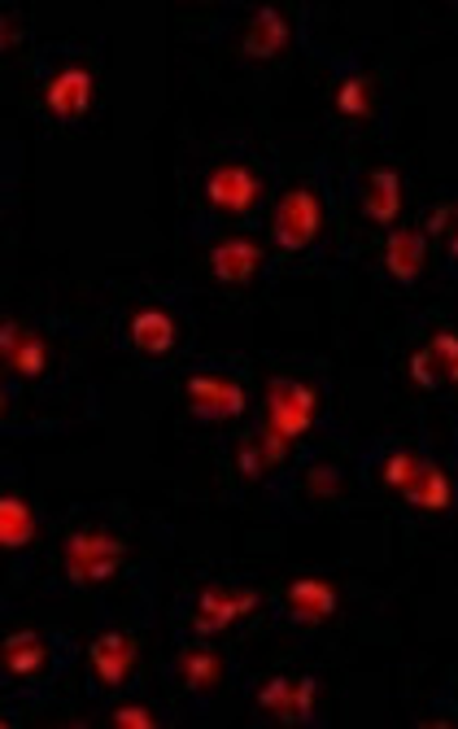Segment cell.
<instances>
[{"instance_id":"obj_25","label":"cell","mask_w":458,"mask_h":729,"mask_svg":"<svg viewBox=\"0 0 458 729\" xmlns=\"http://www.w3.org/2000/svg\"><path fill=\"white\" fill-rule=\"evenodd\" d=\"M315 695H319L315 677H293V721L297 726H306L315 717Z\"/></svg>"},{"instance_id":"obj_26","label":"cell","mask_w":458,"mask_h":729,"mask_svg":"<svg viewBox=\"0 0 458 729\" xmlns=\"http://www.w3.org/2000/svg\"><path fill=\"white\" fill-rule=\"evenodd\" d=\"M306 489H310L315 498H337V493H341V472H337L332 464H315L310 477H306Z\"/></svg>"},{"instance_id":"obj_28","label":"cell","mask_w":458,"mask_h":729,"mask_svg":"<svg viewBox=\"0 0 458 729\" xmlns=\"http://www.w3.org/2000/svg\"><path fill=\"white\" fill-rule=\"evenodd\" d=\"M406 367H411V380H415L419 389H437V384H441V371H437L428 350H415V355L406 359Z\"/></svg>"},{"instance_id":"obj_13","label":"cell","mask_w":458,"mask_h":729,"mask_svg":"<svg viewBox=\"0 0 458 729\" xmlns=\"http://www.w3.org/2000/svg\"><path fill=\"white\" fill-rule=\"evenodd\" d=\"M175 337H179V328H175V319L162 306H144V311L131 315V341H135L140 355L162 359V355L175 350Z\"/></svg>"},{"instance_id":"obj_12","label":"cell","mask_w":458,"mask_h":729,"mask_svg":"<svg viewBox=\"0 0 458 729\" xmlns=\"http://www.w3.org/2000/svg\"><path fill=\"white\" fill-rule=\"evenodd\" d=\"M428 262V241L415 232V228H393L389 241H384V266L397 284H415L419 271Z\"/></svg>"},{"instance_id":"obj_4","label":"cell","mask_w":458,"mask_h":729,"mask_svg":"<svg viewBox=\"0 0 458 729\" xmlns=\"http://www.w3.org/2000/svg\"><path fill=\"white\" fill-rule=\"evenodd\" d=\"M184 398H188V411L206 424H223V420L244 415V389H240V380H231L223 371H197L184 384Z\"/></svg>"},{"instance_id":"obj_7","label":"cell","mask_w":458,"mask_h":729,"mask_svg":"<svg viewBox=\"0 0 458 729\" xmlns=\"http://www.w3.org/2000/svg\"><path fill=\"white\" fill-rule=\"evenodd\" d=\"M92 70L88 66H62L53 79H48V88H44V106H48V115L62 122H75L88 115V106H92Z\"/></svg>"},{"instance_id":"obj_1","label":"cell","mask_w":458,"mask_h":729,"mask_svg":"<svg viewBox=\"0 0 458 729\" xmlns=\"http://www.w3.org/2000/svg\"><path fill=\"white\" fill-rule=\"evenodd\" d=\"M122 555H127V542H118L106 529H79L66 537V551H62L66 577L75 586H106L110 577H118Z\"/></svg>"},{"instance_id":"obj_18","label":"cell","mask_w":458,"mask_h":729,"mask_svg":"<svg viewBox=\"0 0 458 729\" xmlns=\"http://www.w3.org/2000/svg\"><path fill=\"white\" fill-rule=\"evenodd\" d=\"M179 673H184V682H188L193 690H215V686H219V673H223V664H219V655H215V651H206V646H193V651H184V660H179Z\"/></svg>"},{"instance_id":"obj_11","label":"cell","mask_w":458,"mask_h":729,"mask_svg":"<svg viewBox=\"0 0 458 729\" xmlns=\"http://www.w3.org/2000/svg\"><path fill=\"white\" fill-rule=\"evenodd\" d=\"M362 210H367V219H371L375 228H397V219H402V175H397L393 166L371 171Z\"/></svg>"},{"instance_id":"obj_14","label":"cell","mask_w":458,"mask_h":729,"mask_svg":"<svg viewBox=\"0 0 458 729\" xmlns=\"http://www.w3.org/2000/svg\"><path fill=\"white\" fill-rule=\"evenodd\" d=\"M402 498H406L411 507L428 511V515H441V511H450V502H455V481H450V472H446L441 464H428V459H424L419 477L406 486Z\"/></svg>"},{"instance_id":"obj_16","label":"cell","mask_w":458,"mask_h":729,"mask_svg":"<svg viewBox=\"0 0 458 729\" xmlns=\"http://www.w3.org/2000/svg\"><path fill=\"white\" fill-rule=\"evenodd\" d=\"M48 651H44V638L35 629H18L4 638V673L9 677H35L44 668Z\"/></svg>"},{"instance_id":"obj_5","label":"cell","mask_w":458,"mask_h":729,"mask_svg":"<svg viewBox=\"0 0 458 729\" xmlns=\"http://www.w3.org/2000/svg\"><path fill=\"white\" fill-rule=\"evenodd\" d=\"M262 608V595L258 590H228V586H206L197 595V611H193V633L197 638H215L231 629L240 616H253Z\"/></svg>"},{"instance_id":"obj_6","label":"cell","mask_w":458,"mask_h":729,"mask_svg":"<svg viewBox=\"0 0 458 729\" xmlns=\"http://www.w3.org/2000/svg\"><path fill=\"white\" fill-rule=\"evenodd\" d=\"M258 197H262V179L240 162L215 166L206 175V202H210V210H219L228 219H244L258 206Z\"/></svg>"},{"instance_id":"obj_24","label":"cell","mask_w":458,"mask_h":729,"mask_svg":"<svg viewBox=\"0 0 458 729\" xmlns=\"http://www.w3.org/2000/svg\"><path fill=\"white\" fill-rule=\"evenodd\" d=\"M266 455H262V446H258V437H249V442H240L236 446V472L244 477V481H262L266 477Z\"/></svg>"},{"instance_id":"obj_19","label":"cell","mask_w":458,"mask_h":729,"mask_svg":"<svg viewBox=\"0 0 458 729\" xmlns=\"http://www.w3.org/2000/svg\"><path fill=\"white\" fill-rule=\"evenodd\" d=\"M9 367H13V376H22V380H40L44 367H48V341H44L40 333H26V341L18 346V355L9 359Z\"/></svg>"},{"instance_id":"obj_23","label":"cell","mask_w":458,"mask_h":729,"mask_svg":"<svg viewBox=\"0 0 458 729\" xmlns=\"http://www.w3.org/2000/svg\"><path fill=\"white\" fill-rule=\"evenodd\" d=\"M428 355H433V363L441 371V380H455L458 384V333L437 328L433 341H428Z\"/></svg>"},{"instance_id":"obj_2","label":"cell","mask_w":458,"mask_h":729,"mask_svg":"<svg viewBox=\"0 0 458 729\" xmlns=\"http://www.w3.org/2000/svg\"><path fill=\"white\" fill-rule=\"evenodd\" d=\"M319 415V393L306 384V380H271L266 384V433L284 437V442H302L310 433Z\"/></svg>"},{"instance_id":"obj_29","label":"cell","mask_w":458,"mask_h":729,"mask_svg":"<svg viewBox=\"0 0 458 729\" xmlns=\"http://www.w3.org/2000/svg\"><path fill=\"white\" fill-rule=\"evenodd\" d=\"M455 219H458V202H441V206H433L424 237H446V232H455Z\"/></svg>"},{"instance_id":"obj_21","label":"cell","mask_w":458,"mask_h":729,"mask_svg":"<svg viewBox=\"0 0 458 729\" xmlns=\"http://www.w3.org/2000/svg\"><path fill=\"white\" fill-rule=\"evenodd\" d=\"M419 468H424V459H419L415 450H393V455L380 464V481L389 489H397V493H406V486L419 477Z\"/></svg>"},{"instance_id":"obj_33","label":"cell","mask_w":458,"mask_h":729,"mask_svg":"<svg viewBox=\"0 0 458 729\" xmlns=\"http://www.w3.org/2000/svg\"><path fill=\"white\" fill-rule=\"evenodd\" d=\"M450 258L458 262V219H455V232H450Z\"/></svg>"},{"instance_id":"obj_9","label":"cell","mask_w":458,"mask_h":729,"mask_svg":"<svg viewBox=\"0 0 458 729\" xmlns=\"http://www.w3.org/2000/svg\"><path fill=\"white\" fill-rule=\"evenodd\" d=\"M258 266H262V244L249 237H228L210 249V271L219 284H231V289L249 284L258 275Z\"/></svg>"},{"instance_id":"obj_17","label":"cell","mask_w":458,"mask_h":729,"mask_svg":"<svg viewBox=\"0 0 458 729\" xmlns=\"http://www.w3.org/2000/svg\"><path fill=\"white\" fill-rule=\"evenodd\" d=\"M31 533H35V511H31V502L18 498V493H4V498H0V542H4L9 551H22V546L31 542Z\"/></svg>"},{"instance_id":"obj_30","label":"cell","mask_w":458,"mask_h":729,"mask_svg":"<svg viewBox=\"0 0 458 729\" xmlns=\"http://www.w3.org/2000/svg\"><path fill=\"white\" fill-rule=\"evenodd\" d=\"M258 446H262V455H266V464L275 468V464H284L288 455H293V442H284V437H275V433H258Z\"/></svg>"},{"instance_id":"obj_3","label":"cell","mask_w":458,"mask_h":729,"mask_svg":"<svg viewBox=\"0 0 458 729\" xmlns=\"http://www.w3.org/2000/svg\"><path fill=\"white\" fill-rule=\"evenodd\" d=\"M324 228V206L315 197V188L297 184L288 188L280 202H275V215H271V237L284 253H302L306 244L319 237Z\"/></svg>"},{"instance_id":"obj_20","label":"cell","mask_w":458,"mask_h":729,"mask_svg":"<svg viewBox=\"0 0 458 729\" xmlns=\"http://www.w3.org/2000/svg\"><path fill=\"white\" fill-rule=\"evenodd\" d=\"M337 110L345 119H371V79L367 75H349L337 88Z\"/></svg>"},{"instance_id":"obj_22","label":"cell","mask_w":458,"mask_h":729,"mask_svg":"<svg viewBox=\"0 0 458 729\" xmlns=\"http://www.w3.org/2000/svg\"><path fill=\"white\" fill-rule=\"evenodd\" d=\"M258 708L271 712L275 721L297 726V721H293V682H288V677H271V682L258 690Z\"/></svg>"},{"instance_id":"obj_27","label":"cell","mask_w":458,"mask_h":729,"mask_svg":"<svg viewBox=\"0 0 458 729\" xmlns=\"http://www.w3.org/2000/svg\"><path fill=\"white\" fill-rule=\"evenodd\" d=\"M110 726H118V729H153L157 726V717H153L144 704H122V708L110 712Z\"/></svg>"},{"instance_id":"obj_15","label":"cell","mask_w":458,"mask_h":729,"mask_svg":"<svg viewBox=\"0 0 458 729\" xmlns=\"http://www.w3.org/2000/svg\"><path fill=\"white\" fill-rule=\"evenodd\" d=\"M284 44H288V22H284V13L271 9V4H258L253 18H249L244 53H249L253 62H266V57H275Z\"/></svg>"},{"instance_id":"obj_31","label":"cell","mask_w":458,"mask_h":729,"mask_svg":"<svg viewBox=\"0 0 458 729\" xmlns=\"http://www.w3.org/2000/svg\"><path fill=\"white\" fill-rule=\"evenodd\" d=\"M22 341H26L22 324H18V319H4V324H0V359L9 363V359L18 355V346H22Z\"/></svg>"},{"instance_id":"obj_10","label":"cell","mask_w":458,"mask_h":729,"mask_svg":"<svg viewBox=\"0 0 458 729\" xmlns=\"http://www.w3.org/2000/svg\"><path fill=\"white\" fill-rule=\"evenodd\" d=\"M88 660H92L97 682L118 690V686L127 682L131 664H135V642H131V633H101V638L88 646Z\"/></svg>"},{"instance_id":"obj_32","label":"cell","mask_w":458,"mask_h":729,"mask_svg":"<svg viewBox=\"0 0 458 729\" xmlns=\"http://www.w3.org/2000/svg\"><path fill=\"white\" fill-rule=\"evenodd\" d=\"M18 40H22L18 18H13V13H4V18H0V44H4V48H18Z\"/></svg>"},{"instance_id":"obj_8","label":"cell","mask_w":458,"mask_h":729,"mask_svg":"<svg viewBox=\"0 0 458 729\" xmlns=\"http://www.w3.org/2000/svg\"><path fill=\"white\" fill-rule=\"evenodd\" d=\"M284 608L293 624H324L337 616V586L324 577H297L284 595Z\"/></svg>"}]
</instances>
